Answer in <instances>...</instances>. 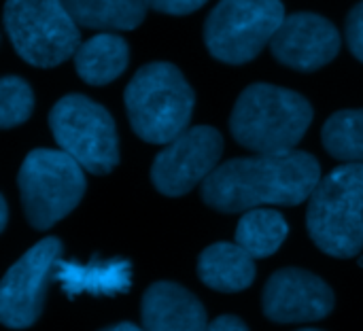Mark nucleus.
<instances>
[{"mask_svg": "<svg viewBox=\"0 0 363 331\" xmlns=\"http://www.w3.org/2000/svg\"><path fill=\"white\" fill-rule=\"evenodd\" d=\"M300 331H321V330H300Z\"/></svg>", "mask_w": 363, "mask_h": 331, "instance_id": "nucleus-26", "label": "nucleus"}, {"mask_svg": "<svg viewBox=\"0 0 363 331\" xmlns=\"http://www.w3.org/2000/svg\"><path fill=\"white\" fill-rule=\"evenodd\" d=\"M285 17L281 0H219L204 21V45L223 64H247L272 43Z\"/></svg>", "mask_w": 363, "mask_h": 331, "instance_id": "nucleus-7", "label": "nucleus"}, {"mask_svg": "<svg viewBox=\"0 0 363 331\" xmlns=\"http://www.w3.org/2000/svg\"><path fill=\"white\" fill-rule=\"evenodd\" d=\"M321 140L332 157L345 164H363V108L334 113L321 130Z\"/></svg>", "mask_w": 363, "mask_h": 331, "instance_id": "nucleus-19", "label": "nucleus"}, {"mask_svg": "<svg viewBox=\"0 0 363 331\" xmlns=\"http://www.w3.org/2000/svg\"><path fill=\"white\" fill-rule=\"evenodd\" d=\"M130 264L128 262H106V264H91V266H77L57 262L55 279L64 287L68 296L77 293H123L130 287Z\"/></svg>", "mask_w": 363, "mask_h": 331, "instance_id": "nucleus-17", "label": "nucleus"}, {"mask_svg": "<svg viewBox=\"0 0 363 331\" xmlns=\"http://www.w3.org/2000/svg\"><path fill=\"white\" fill-rule=\"evenodd\" d=\"M306 228L332 257H357L363 249V164H345L321 176L308 198Z\"/></svg>", "mask_w": 363, "mask_h": 331, "instance_id": "nucleus-4", "label": "nucleus"}, {"mask_svg": "<svg viewBox=\"0 0 363 331\" xmlns=\"http://www.w3.org/2000/svg\"><path fill=\"white\" fill-rule=\"evenodd\" d=\"M79 28L98 32H125L138 28L149 6V0H62Z\"/></svg>", "mask_w": 363, "mask_h": 331, "instance_id": "nucleus-16", "label": "nucleus"}, {"mask_svg": "<svg viewBox=\"0 0 363 331\" xmlns=\"http://www.w3.org/2000/svg\"><path fill=\"white\" fill-rule=\"evenodd\" d=\"M104 331H145L140 330V327H136V325H132V323H119V325H113V327H108V330Z\"/></svg>", "mask_w": 363, "mask_h": 331, "instance_id": "nucleus-25", "label": "nucleus"}, {"mask_svg": "<svg viewBox=\"0 0 363 331\" xmlns=\"http://www.w3.org/2000/svg\"><path fill=\"white\" fill-rule=\"evenodd\" d=\"M340 45V32L328 17L298 11L285 17L270 43V51L279 64L291 70L315 72L338 55Z\"/></svg>", "mask_w": 363, "mask_h": 331, "instance_id": "nucleus-11", "label": "nucleus"}, {"mask_svg": "<svg viewBox=\"0 0 363 331\" xmlns=\"http://www.w3.org/2000/svg\"><path fill=\"white\" fill-rule=\"evenodd\" d=\"M221 153L223 138L215 128H187L153 159L151 183L164 196H185L217 170Z\"/></svg>", "mask_w": 363, "mask_h": 331, "instance_id": "nucleus-9", "label": "nucleus"}, {"mask_svg": "<svg viewBox=\"0 0 363 331\" xmlns=\"http://www.w3.org/2000/svg\"><path fill=\"white\" fill-rule=\"evenodd\" d=\"M287 234L289 225L281 213L272 208H253L238 221L236 245H240L253 259H264L279 251Z\"/></svg>", "mask_w": 363, "mask_h": 331, "instance_id": "nucleus-18", "label": "nucleus"}, {"mask_svg": "<svg viewBox=\"0 0 363 331\" xmlns=\"http://www.w3.org/2000/svg\"><path fill=\"white\" fill-rule=\"evenodd\" d=\"M200 281L221 293L245 291L255 281V259L232 242H217L202 251L198 259Z\"/></svg>", "mask_w": 363, "mask_h": 331, "instance_id": "nucleus-15", "label": "nucleus"}, {"mask_svg": "<svg viewBox=\"0 0 363 331\" xmlns=\"http://www.w3.org/2000/svg\"><path fill=\"white\" fill-rule=\"evenodd\" d=\"M321 181V166L306 151L255 153L230 159L202 183L204 204L219 213H242L266 204L298 206Z\"/></svg>", "mask_w": 363, "mask_h": 331, "instance_id": "nucleus-1", "label": "nucleus"}, {"mask_svg": "<svg viewBox=\"0 0 363 331\" xmlns=\"http://www.w3.org/2000/svg\"><path fill=\"white\" fill-rule=\"evenodd\" d=\"M145 331H206V310L200 300L174 283H155L143 296Z\"/></svg>", "mask_w": 363, "mask_h": 331, "instance_id": "nucleus-13", "label": "nucleus"}, {"mask_svg": "<svg viewBox=\"0 0 363 331\" xmlns=\"http://www.w3.org/2000/svg\"><path fill=\"white\" fill-rule=\"evenodd\" d=\"M62 255L57 238H45L26 251L0 283V319L11 330L30 327L43 310L47 285Z\"/></svg>", "mask_w": 363, "mask_h": 331, "instance_id": "nucleus-10", "label": "nucleus"}, {"mask_svg": "<svg viewBox=\"0 0 363 331\" xmlns=\"http://www.w3.org/2000/svg\"><path fill=\"white\" fill-rule=\"evenodd\" d=\"M72 62L83 83L94 87L108 85L125 72L130 47L119 32H98L81 40Z\"/></svg>", "mask_w": 363, "mask_h": 331, "instance_id": "nucleus-14", "label": "nucleus"}, {"mask_svg": "<svg viewBox=\"0 0 363 331\" xmlns=\"http://www.w3.org/2000/svg\"><path fill=\"white\" fill-rule=\"evenodd\" d=\"M57 147L91 174H108L119 164V140L111 113L83 94L60 98L49 113Z\"/></svg>", "mask_w": 363, "mask_h": 331, "instance_id": "nucleus-8", "label": "nucleus"}, {"mask_svg": "<svg viewBox=\"0 0 363 331\" xmlns=\"http://www.w3.org/2000/svg\"><path fill=\"white\" fill-rule=\"evenodd\" d=\"M345 40L351 49V53L363 64V0L357 2L345 21Z\"/></svg>", "mask_w": 363, "mask_h": 331, "instance_id": "nucleus-21", "label": "nucleus"}, {"mask_svg": "<svg viewBox=\"0 0 363 331\" xmlns=\"http://www.w3.org/2000/svg\"><path fill=\"white\" fill-rule=\"evenodd\" d=\"M264 315L274 323H306L328 317L334 308L332 289L315 274L298 268L274 272L262 296Z\"/></svg>", "mask_w": 363, "mask_h": 331, "instance_id": "nucleus-12", "label": "nucleus"}, {"mask_svg": "<svg viewBox=\"0 0 363 331\" xmlns=\"http://www.w3.org/2000/svg\"><path fill=\"white\" fill-rule=\"evenodd\" d=\"M206 2L208 0H149V6L166 15H189Z\"/></svg>", "mask_w": 363, "mask_h": 331, "instance_id": "nucleus-22", "label": "nucleus"}, {"mask_svg": "<svg viewBox=\"0 0 363 331\" xmlns=\"http://www.w3.org/2000/svg\"><path fill=\"white\" fill-rule=\"evenodd\" d=\"M17 187L28 223L43 232L77 208L87 183L83 166L62 149H34L19 168Z\"/></svg>", "mask_w": 363, "mask_h": 331, "instance_id": "nucleus-5", "label": "nucleus"}, {"mask_svg": "<svg viewBox=\"0 0 363 331\" xmlns=\"http://www.w3.org/2000/svg\"><path fill=\"white\" fill-rule=\"evenodd\" d=\"M123 102L138 138L149 145H168L187 130L196 94L174 64L149 62L125 85Z\"/></svg>", "mask_w": 363, "mask_h": 331, "instance_id": "nucleus-3", "label": "nucleus"}, {"mask_svg": "<svg viewBox=\"0 0 363 331\" xmlns=\"http://www.w3.org/2000/svg\"><path fill=\"white\" fill-rule=\"evenodd\" d=\"M34 111V91L21 77L6 74L0 81V125L4 130L17 128L30 119Z\"/></svg>", "mask_w": 363, "mask_h": 331, "instance_id": "nucleus-20", "label": "nucleus"}, {"mask_svg": "<svg viewBox=\"0 0 363 331\" xmlns=\"http://www.w3.org/2000/svg\"><path fill=\"white\" fill-rule=\"evenodd\" d=\"M206 331H249V327L238 317L225 315V317H219L213 323H208V330Z\"/></svg>", "mask_w": 363, "mask_h": 331, "instance_id": "nucleus-23", "label": "nucleus"}, {"mask_svg": "<svg viewBox=\"0 0 363 331\" xmlns=\"http://www.w3.org/2000/svg\"><path fill=\"white\" fill-rule=\"evenodd\" d=\"M4 30L15 53L36 68L64 64L81 45L79 23L62 0H6Z\"/></svg>", "mask_w": 363, "mask_h": 331, "instance_id": "nucleus-6", "label": "nucleus"}, {"mask_svg": "<svg viewBox=\"0 0 363 331\" xmlns=\"http://www.w3.org/2000/svg\"><path fill=\"white\" fill-rule=\"evenodd\" d=\"M311 123V102L294 89L270 83L245 87L230 115L234 140L255 153L294 151Z\"/></svg>", "mask_w": 363, "mask_h": 331, "instance_id": "nucleus-2", "label": "nucleus"}, {"mask_svg": "<svg viewBox=\"0 0 363 331\" xmlns=\"http://www.w3.org/2000/svg\"><path fill=\"white\" fill-rule=\"evenodd\" d=\"M6 223H9V204H6V198L2 196L0 198V232L6 228Z\"/></svg>", "mask_w": 363, "mask_h": 331, "instance_id": "nucleus-24", "label": "nucleus"}]
</instances>
